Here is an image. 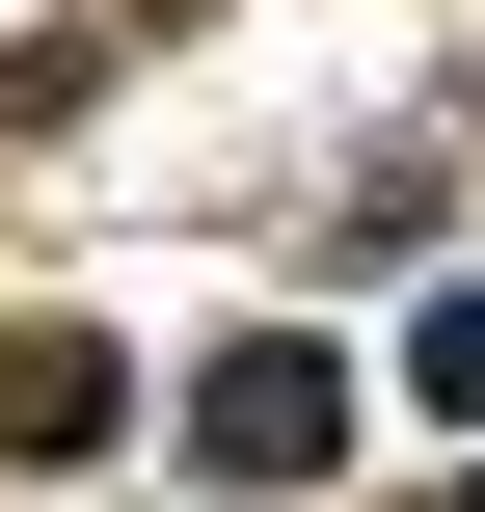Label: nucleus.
I'll list each match as a JSON object with an SVG mask.
<instances>
[{"label":"nucleus","mask_w":485,"mask_h":512,"mask_svg":"<svg viewBox=\"0 0 485 512\" xmlns=\"http://www.w3.org/2000/svg\"><path fill=\"white\" fill-rule=\"evenodd\" d=\"M108 432H135V351L108 324H27L0 351V459H108Z\"/></svg>","instance_id":"nucleus-2"},{"label":"nucleus","mask_w":485,"mask_h":512,"mask_svg":"<svg viewBox=\"0 0 485 512\" xmlns=\"http://www.w3.org/2000/svg\"><path fill=\"white\" fill-rule=\"evenodd\" d=\"M324 459H351V351H297V324H270V351H216V378H189V486H324Z\"/></svg>","instance_id":"nucleus-1"},{"label":"nucleus","mask_w":485,"mask_h":512,"mask_svg":"<svg viewBox=\"0 0 485 512\" xmlns=\"http://www.w3.org/2000/svg\"><path fill=\"white\" fill-rule=\"evenodd\" d=\"M405 378H432V405L485 432V297H432V351H405Z\"/></svg>","instance_id":"nucleus-3"}]
</instances>
